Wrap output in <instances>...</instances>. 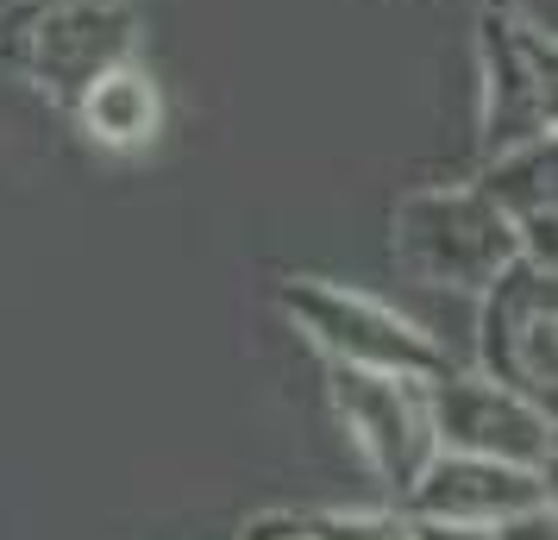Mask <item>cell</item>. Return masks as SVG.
<instances>
[{
    "label": "cell",
    "mask_w": 558,
    "mask_h": 540,
    "mask_svg": "<svg viewBox=\"0 0 558 540\" xmlns=\"http://www.w3.org/2000/svg\"><path fill=\"white\" fill-rule=\"evenodd\" d=\"M282 314L295 321V334L320 352L327 364H357V371H402V377H439L452 371L446 346L414 327L408 314H396L389 302L364 296V289L327 284V277H289L277 289Z\"/></svg>",
    "instance_id": "3957f363"
},
{
    "label": "cell",
    "mask_w": 558,
    "mask_h": 540,
    "mask_svg": "<svg viewBox=\"0 0 558 540\" xmlns=\"http://www.w3.org/2000/svg\"><path fill=\"white\" fill-rule=\"evenodd\" d=\"M477 371L553 409L558 389V271L514 257L477 289Z\"/></svg>",
    "instance_id": "277c9868"
},
{
    "label": "cell",
    "mask_w": 558,
    "mask_h": 540,
    "mask_svg": "<svg viewBox=\"0 0 558 540\" xmlns=\"http://www.w3.org/2000/svg\"><path fill=\"white\" fill-rule=\"evenodd\" d=\"M307 540H414V521L396 509H320L302 515Z\"/></svg>",
    "instance_id": "8fae6325"
},
{
    "label": "cell",
    "mask_w": 558,
    "mask_h": 540,
    "mask_svg": "<svg viewBox=\"0 0 558 540\" xmlns=\"http://www.w3.org/2000/svg\"><path fill=\"white\" fill-rule=\"evenodd\" d=\"M70 113L107 152H145L163 132V88H157V76L138 57H126V63H113V70H101L88 82Z\"/></svg>",
    "instance_id": "30bf717a"
},
{
    "label": "cell",
    "mask_w": 558,
    "mask_h": 540,
    "mask_svg": "<svg viewBox=\"0 0 558 540\" xmlns=\"http://www.w3.org/2000/svg\"><path fill=\"white\" fill-rule=\"evenodd\" d=\"M489 540H558V515L553 509L514 515V521H502V528H489Z\"/></svg>",
    "instance_id": "4fadbf2b"
},
{
    "label": "cell",
    "mask_w": 558,
    "mask_h": 540,
    "mask_svg": "<svg viewBox=\"0 0 558 540\" xmlns=\"http://www.w3.org/2000/svg\"><path fill=\"white\" fill-rule=\"evenodd\" d=\"M553 509V471L502 465L477 453H433L421 478L402 490L408 521H452V528H502L514 515Z\"/></svg>",
    "instance_id": "ba28073f"
},
{
    "label": "cell",
    "mask_w": 558,
    "mask_h": 540,
    "mask_svg": "<svg viewBox=\"0 0 558 540\" xmlns=\"http://www.w3.org/2000/svg\"><path fill=\"white\" fill-rule=\"evenodd\" d=\"M502 20H514L521 32H533V38H546V45H558V0H489Z\"/></svg>",
    "instance_id": "7c38bea8"
},
{
    "label": "cell",
    "mask_w": 558,
    "mask_h": 540,
    "mask_svg": "<svg viewBox=\"0 0 558 540\" xmlns=\"http://www.w3.org/2000/svg\"><path fill=\"white\" fill-rule=\"evenodd\" d=\"M439 453H477L502 465L553 471V409L483 371H439L427 384Z\"/></svg>",
    "instance_id": "8992f818"
},
{
    "label": "cell",
    "mask_w": 558,
    "mask_h": 540,
    "mask_svg": "<svg viewBox=\"0 0 558 540\" xmlns=\"http://www.w3.org/2000/svg\"><path fill=\"white\" fill-rule=\"evenodd\" d=\"M414 540H489V528H452V521H414Z\"/></svg>",
    "instance_id": "9a60e30c"
},
{
    "label": "cell",
    "mask_w": 558,
    "mask_h": 540,
    "mask_svg": "<svg viewBox=\"0 0 558 540\" xmlns=\"http://www.w3.org/2000/svg\"><path fill=\"white\" fill-rule=\"evenodd\" d=\"M327 403H332V415H339L345 440L357 446L364 471L402 503V490L414 484L421 465L439 453V440H433V409H427V377L327 364Z\"/></svg>",
    "instance_id": "5b68a950"
},
{
    "label": "cell",
    "mask_w": 558,
    "mask_h": 540,
    "mask_svg": "<svg viewBox=\"0 0 558 540\" xmlns=\"http://www.w3.org/2000/svg\"><path fill=\"white\" fill-rule=\"evenodd\" d=\"M239 540H307L302 515H252Z\"/></svg>",
    "instance_id": "5bb4252c"
},
{
    "label": "cell",
    "mask_w": 558,
    "mask_h": 540,
    "mask_svg": "<svg viewBox=\"0 0 558 540\" xmlns=\"http://www.w3.org/2000/svg\"><path fill=\"white\" fill-rule=\"evenodd\" d=\"M389 257L396 271L427 289L477 296L502 264H514V232L489 207L477 182H446V189H414L389 214Z\"/></svg>",
    "instance_id": "7a4b0ae2"
},
{
    "label": "cell",
    "mask_w": 558,
    "mask_h": 540,
    "mask_svg": "<svg viewBox=\"0 0 558 540\" xmlns=\"http://www.w3.org/2000/svg\"><path fill=\"white\" fill-rule=\"evenodd\" d=\"M553 45L483 7L477 20V132L483 157L553 132Z\"/></svg>",
    "instance_id": "52a82bcc"
},
{
    "label": "cell",
    "mask_w": 558,
    "mask_h": 540,
    "mask_svg": "<svg viewBox=\"0 0 558 540\" xmlns=\"http://www.w3.org/2000/svg\"><path fill=\"white\" fill-rule=\"evenodd\" d=\"M477 189L514 232V252L558 271V139H527L483 157Z\"/></svg>",
    "instance_id": "9c48e42d"
},
{
    "label": "cell",
    "mask_w": 558,
    "mask_h": 540,
    "mask_svg": "<svg viewBox=\"0 0 558 540\" xmlns=\"http://www.w3.org/2000/svg\"><path fill=\"white\" fill-rule=\"evenodd\" d=\"M138 57L132 0H13L0 20V63L57 107H76L88 82Z\"/></svg>",
    "instance_id": "6da1fadb"
}]
</instances>
